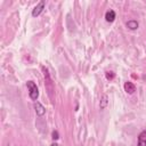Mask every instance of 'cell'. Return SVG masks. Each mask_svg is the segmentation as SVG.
I'll return each instance as SVG.
<instances>
[{
	"instance_id": "obj_1",
	"label": "cell",
	"mask_w": 146,
	"mask_h": 146,
	"mask_svg": "<svg viewBox=\"0 0 146 146\" xmlns=\"http://www.w3.org/2000/svg\"><path fill=\"white\" fill-rule=\"evenodd\" d=\"M42 71H43V75H44V81H46V89L48 91V95L51 99H54V96H52V92H54V84L51 82V79L49 76V73L47 71V68L42 67Z\"/></svg>"
},
{
	"instance_id": "obj_2",
	"label": "cell",
	"mask_w": 146,
	"mask_h": 146,
	"mask_svg": "<svg viewBox=\"0 0 146 146\" xmlns=\"http://www.w3.org/2000/svg\"><path fill=\"white\" fill-rule=\"evenodd\" d=\"M27 88H29V96L32 100H36L39 97V89L36 84L33 81H27Z\"/></svg>"
},
{
	"instance_id": "obj_3",
	"label": "cell",
	"mask_w": 146,
	"mask_h": 146,
	"mask_svg": "<svg viewBox=\"0 0 146 146\" xmlns=\"http://www.w3.org/2000/svg\"><path fill=\"white\" fill-rule=\"evenodd\" d=\"M43 9H44V1H40V2L33 8V10H32V16H33V17L39 16V15L42 13Z\"/></svg>"
},
{
	"instance_id": "obj_4",
	"label": "cell",
	"mask_w": 146,
	"mask_h": 146,
	"mask_svg": "<svg viewBox=\"0 0 146 146\" xmlns=\"http://www.w3.org/2000/svg\"><path fill=\"white\" fill-rule=\"evenodd\" d=\"M34 110H35L36 115H39V116H42V115L46 113V108H44L43 105L40 104L39 102H35V103H34Z\"/></svg>"
},
{
	"instance_id": "obj_5",
	"label": "cell",
	"mask_w": 146,
	"mask_h": 146,
	"mask_svg": "<svg viewBox=\"0 0 146 146\" xmlns=\"http://www.w3.org/2000/svg\"><path fill=\"white\" fill-rule=\"evenodd\" d=\"M124 90H125V92H127V94L131 95V94H133V92L136 91V86H135L132 82L128 81V82H125V83H124Z\"/></svg>"
},
{
	"instance_id": "obj_6",
	"label": "cell",
	"mask_w": 146,
	"mask_h": 146,
	"mask_svg": "<svg viewBox=\"0 0 146 146\" xmlns=\"http://www.w3.org/2000/svg\"><path fill=\"white\" fill-rule=\"evenodd\" d=\"M137 146H146V130H144L139 133Z\"/></svg>"
},
{
	"instance_id": "obj_7",
	"label": "cell",
	"mask_w": 146,
	"mask_h": 146,
	"mask_svg": "<svg viewBox=\"0 0 146 146\" xmlns=\"http://www.w3.org/2000/svg\"><path fill=\"white\" fill-rule=\"evenodd\" d=\"M105 19H106L108 23H112V22L115 19V11H114V10H108V11H106V14H105Z\"/></svg>"
},
{
	"instance_id": "obj_8",
	"label": "cell",
	"mask_w": 146,
	"mask_h": 146,
	"mask_svg": "<svg viewBox=\"0 0 146 146\" xmlns=\"http://www.w3.org/2000/svg\"><path fill=\"white\" fill-rule=\"evenodd\" d=\"M107 103H108V97H107V95H103V96H102V99H100V103H99L100 110H104V108L107 106Z\"/></svg>"
},
{
	"instance_id": "obj_9",
	"label": "cell",
	"mask_w": 146,
	"mask_h": 146,
	"mask_svg": "<svg viewBox=\"0 0 146 146\" xmlns=\"http://www.w3.org/2000/svg\"><path fill=\"white\" fill-rule=\"evenodd\" d=\"M127 27L130 30H136V29H138V22L137 21H128Z\"/></svg>"
},
{
	"instance_id": "obj_10",
	"label": "cell",
	"mask_w": 146,
	"mask_h": 146,
	"mask_svg": "<svg viewBox=\"0 0 146 146\" xmlns=\"http://www.w3.org/2000/svg\"><path fill=\"white\" fill-rule=\"evenodd\" d=\"M106 78H107L108 80H112V79L114 78V73H113V72H106Z\"/></svg>"
},
{
	"instance_id": "obj_11",
	"label": "cell",
	"mask_w": 146,
	"mask_h": 146,
	"mask_svg": "<svg viewBox=\"0 0 146 146\" xmlns=\"http://www.w3.org/2000/svg\"><path fill=\"white\" fill-rule=\"evenodd\" d=\"M58 138H59V137H58V132H57L56 130L52 131V139H54V140H57Z\"/></svg>"
},
{
	"instance_id": "obj_12",
	"label": "cell",
	"mask_w": 146,
	"mask_h": 146,
	"mask_svg": "<svg viewBox=\"0 0 146 146\" xmlns=\"http://www.w3.org/2000/svg\"><path fill=\"white\" fill-rule=\"evenodd\" d=\"M51 146H58V145H57L56 143H54V144H51Z\"/></svg>"
}]
</instances>
